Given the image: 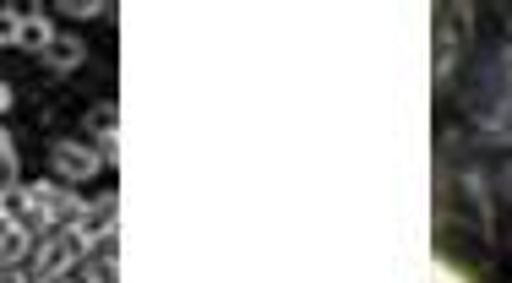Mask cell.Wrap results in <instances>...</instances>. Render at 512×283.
Masks as SVG:
<instances>
[{
	"mask_svg": "<svg viewBox=\"0 0 512 283\" xmlns=\"http://www.w3.org/2000/svg\"><path fill=\"white\" fill-rule=\"evenodd\" d=\"M436 283H458L453 273H447V267H436Z\"/></svg>",
	"mask_w": 512,
	"mask_h": 283,
	"instance_id": "1",
	"label": "cell"
}]
</instances>
